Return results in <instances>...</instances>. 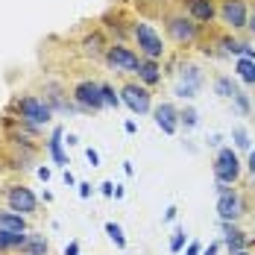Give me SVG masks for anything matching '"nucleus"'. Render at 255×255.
Wrapping results in <instances>:
<instances>
[{"label": "nucleus", "mask_w": 255, "mask_h": 255, "mask_svg": "<svg viewBox=\"0 0 255 255\" xmlns=\"http://www.w3.org/2000/svg\"><path fill=\"white\" fill-rule=\"evenodd\" d=\"M15 112H18V121H21V124H26V127H35V129L53 121V106L47 100L32 97V94L18 97V100H15Z\"/></svg>", "instance_id": "1"}, {"label": "nucleus", "mask_w": 255, "mask_h": 255, "mask_svg": "<svg viewBox=\"0 0 255 255\" xmlns=\"http://www.w3.org/2000/svg\"><path fill=\"white\" fill-rule=\"evenodd\" d=\"M132 38H135V44H138V53L144 56V59H161L164 56V41H161V35L153 29V24H144V21H138V24L132 26Z\"/></svg>", "instance_id": "2"}, {"label": "nucleus", "mask_w": 255, "mask_h": 255, "mask_svg": "<svg viewBox=\"0 0 255 255\" xmlns=\"http://www.w3.org/2000/svg\"><path fill=\"white\" fill-rule=\"evenodd\" d=\"M71 100L79 106V112H100L106 109V100H103V82H94V79H82L74 85L71 91Z\"/></svg>", "instance_id": "3"}, {"label": "nucleus", "mask_w": 255, "mask_h": 255, "mask_svg": "<svg viewBox=\"0 0 255 255\" xmlns=\"http://www.w3.org/2000/svg\"><path fill=\"white\" fill-rule=\"evenodd\" d=\"M103 59L109 62V68L124 71V74H138V68H141V56L127 44H109Z\"/></svg>", "instance_id": "4"}, {"label": "nucleus", "mask_w": 255, "mask_h": 255, "mask_svg": "<svg viewBox=\"0 0 255 255\" xmlns=\"http://www.w3.org/2000/svg\"><path fill=\"white\" fill-rule=\"evenodd\" d=\"M214 179L217 182H226V185H235L241 179V158L232 147H220L217 150V158H214Z\"/></svg>", "instance_id": "5"}, {"label": "nucleus", "mask_w": 255, "mask_h": 255, "mask_svg": "<svg viewBox=\"0 0 255 255\" xmlns=\"http://www.w3.org/2000/svg\"><path fill=\"white\" fill-rule=\"evenodd\" d=\"M6 205H9V211H18L24 217H32L35 208H38V197L26 185H9L6 188Z\"/></svg>", "instance_id": "6"}, {"label": "nucleus", "mask_w": 255, "mask_h": 255, "mask_svg": "<svg viewBox=\"0 0 255 255\" xmlns=\"http://www.w3.org/2000/svg\"><path fill=\"white\" fill-rule=\"evenodd\" d=\"M200 85H203V71H200L197 65L185 62V65L179 68L176 97H182V100H194V97H197V91H200Z\"/></svg>", "instance_id": "7"}, {"label": "nucleus", "mask_w": 255, "mask_h": 255, "mask_svg": "<svg viewBox=\"0 0 255 255\" xmlns=\"http://www.w3.org/2000/svg\"><path fill=\"white\" fill-rule=\"evenodd\" d=\"M167 32L176 44H191V41H197L200 29H197V21L191 15H170L167 18Z\"/></svg>", "instance_id": "8"}, {"label": "nucleus", "mask_w": 255, "mask_h": 255, "mask_svg": "<svg viewBox=\"0 0 255 255\" xmlns=\"http://www.w3.org/2000/svg\"><path fill=\"white\" fill-rule=\"evenodd\" d=\"M121 100L127 103L129 112H135V115H147V112L153 109V97H150L147 85H135V82L124 85V91H121Z\"/></svg>", "instance_id": "9"}, {"label": "nucleus", "mask_w": 255, "mask_h": 255, "mask_svg": "<svg viewBox=\"0 0 255 255\" xmlns=\"http://www.w3.org/2000/svg\"><path fill=\"white\" fill-rule=\"evenodd\" d=\"M244 211H247L244 197H241L235 188H229L226 194H220V197H217V214H220V220H223V223H235Z\"/></svg>", "instance_id": "10"}, {"label": "nucleus", "mask_w": 255, "mask_h": 255, "mask_svg": "<svg viewBox=\"0 0 255 255\" xmlns=\"http://www.w3.org/2000/svg\"><path fill=\"white\" fill-rule=\"evenodd\" d=\"M220 18H223V24L232 26V29H244V26H247V18H250L247 3H244V0H223Z\"/></svg>", "instance_id": "11"}, {"label": "nucleus", "mask_w": 255, "mask_h": 255, "mask_svg": "<svg viewBox=\"0 0 255 255\" xmlns=\"http://www.w3.org/2000/svg\"><path fill=\"white\" fill-rule=\"evenodd\" d=\"M153 118H155V127L161 129L164 135H176L179 129V112L173 103H161L153 109Z\"/></svg>", "instance_id": "12"}, {"label": "nucleus", "mask_w": 255, "mask_h": 255, "mask_svg": "<svg viewBox=\"0 0 255 255\" xmlns=\"http://www.w3.org/2000/svg\"><path fill=\"white\" fill-rule=\"evenodd\" d=\"M62 144H65V132H62V127H56V129L50 132L47 150H50V158L59 164V167H68V164H71V158L65 155V147H62Z\"/></svg>", "instance_id": "13"}, {"label": "nucleus", "mask_w": 255, "mask_h": 255, "mask_svg": "<svg viewBox=\"0 0 255 255\" xmlns=\"http://www.w3.org/2000/svg\"><path fill=\"white\" fill-rule=\"evenodd\" d=\"M44 100L53 106V112H74V109H79L77 103H68L62 97V88H59L56 82H47V85H44Z\"/></svg>", "instance_id": "14"}, {"label": "nucleus", "mask_w": 255, "mask_h": 255, "mask_svg": "<svg viewBox=\"0 0 255 255\" xmlns=\"http://www.w3.org/2000/svg\"><path fill=\"white\" fill-rule=\"evenodd\" d=\"M188 15H191L194 21H203V24H208V21L217 15L214 0H188Z\"/></svg>", "instance_id": "15"}, {"label": "nucleus", "mask_w": 255, "mask_h": 255, "mask_svg": "<svg viewBox=\"0 0 255 255\" xmlns=\"http://www.w3.org/2000/svg\"><path fill=\"white\" fill-rule=\"evenodd\" d=\"M26 241H29V232H9V229H0V253L24 250Z\"/></svg>", "instance_id": "16"}, {"label": "nucleus", "mask_w": 255, "mask_h": 255, "mask_svg": "<svg viewBox=\"0 0 255 255\" xmlns=\"http://www.w3.org/2000/svg\"><path fill=\"white\" fill-rule=\"evenodd\" d=\"M223 241H226V250L232 255L241 253V250H247V235L238 229L235 223H223Z\"/></svg>", "instance_id": "17"}, {"label": "nucleus", "mask_w": 255, "mask_h": 255, "mask_svg": "<svg viewBox=\"0 0 255 255\" xmlns=\"http://www.w3.org/2000/svg\"><path fill=\"white\" fill-rule=\"evenodd\" d=\"M138 79L147 85V88H153L161 82V71H158V62L155 59H141V68H138Z\"/></svg>", "instance_id": "18"}, {"label": "nucleus", "mask_w": 255, "mask_h": 255, "mask_svg": "<svg viewBox=\"0 0 255 255\" xmlns=\"http://www.w3.org/2000/svg\"><path fill=\"white\" fill-rule=\"evenodd\" d=\"M0 229L9 232H26V217L18 211H0Z\"/></svg>", "instance_id": "19"}, {"label": "nucleus", "mask_w": 255, "mask_h": 255, "mask_svg": "<svg viewBox=\"0 0 255 255\" xmlns=\"http://www.w3.org/2000/svg\"><path fill=\"white\" fill-rule=\"evenodd\" d=\"M21 253L24 255H47L50 253V244H47L44 235H32V232H29V241H26V247Z\"/></svg>", "instance_id": "20"}, {"label": "nucleus", "mask_w": 255, "mask_h": 255, "mask_svg": "<svg viewBox=\"0 0 255 255\" xmlns=\"http://www.w3.org/2000/svg\"><path fill=\"white\" fill-rule=\"evenodd\" d=\"M235 74L244 79L247 85H255V59L241 56V59H238V65H235Z\"/></svg>", "instance_id": "21"}, {"label": "nucleus", "mask_w": 255, "mask_h": 255, "mask_svg": "<svg viewBox=\"0 0 255 255\" xmlns=\"http://www.w3.org/2000/svg\"><path fill=\"white\" fill-rule=\"evenodd\" d=\"M214 94H217V97H226V100H232V97L238 94L235 79H232V77H217V79H214Z\"/></svg>", "instance_id": "22"}, {"label": "nucleus", "mask_w": 255, "mask_h": 255, "mask_svg": "<svg viewBox=\"0 0 255 255\" xmlns=\"http://www.w3.org/2000/svg\"><path fill=\"white\" fill-rule=\"evenodd\" d=\"M82 50L88 53V56H94V59H100V56H106V47H103V38L94 32V35H88L85 41H82Z\"/></svg>", "instance_id": "23"}, {"label": "nucleus", "mask_w": 255, "mask_h": 255, "mask_svg": "<svg viewBox=\"0 0 255 255\" xmlns=\"http://www.w3.org/2000/svg\"><path fill=\"white\" fill-rule=\"evenodd\" d=\"M106 235L112 238V244H115L118 250H127V235H124V229H121L115 220H109V223H106Z\"/></svg>", "instance_id": "24"}, {"label": "nucleus", "mask_w": 255, "mask_h": 255, "mask_svg": "<svg viewBox=\"0 0 255 255\" xmlns=\"http://www.w3.org/2000/svg\"><path fill=\"white\" fill-rule=\"evenodd\" d=\"M197 124H200V115H197V109H191V106H188V109H182V112H179V127L194 129Z\"/></svg>", "instance_id": "25"}, {"label": "nucleus", "mask_w": 255, "mask_h": 255, "mask_svg": "<svg viewBox=\"0 0 255 255\" xmlns=\"http://www.w3.org/2000/svg\"><path fill=\"white\" fill-rule=\"evenodd\" d=\"M232 141H235V147H238V150H250V135H247V129H244V127L232 129Z\"/></svg>", "instance_id": "26"}, {"label": "nucleus", "mask_w": 255, "mask_h": 255, "mask_svg": "<svg viewBox=\"0 0 255 255\" xmlns=\"http://www.w3.org/2000/svg\"><path fill=\"white\" fill-rule=\"evenodd\" d=\"M185 226H176L173 235H170V253H182V247H185Z\"/></svg>", "instance_id": "27"}, {"label": "nucleus", "mask_w": 255, "mask_h": 255, "mask_svg": "<svg viewBox=\"0 0 255 255\" xmlns=\"http://www.w3.org/2000/svg\"><path fill=\"white\" fill-rule=\"evenodd\" d=\"M103 100H106V106H109V109H118V106L124 103L118 94H115V88H112V85H106V82H103Z\"/></svg>", "instance_id": "28"}, {"label": "nucleus", "mask_w": 255, "mask_h": 255, "mask_svg": "<svg viewBox=\"0 0 255 255\" xmlns=\"http://www.w3.org/2000/svg\"><path fill=\"white\" fill-rule=\"evenodd\" d=\"M232 100H235V109H238L241 115H247V112H250V97H247V91H241V88H238V94H235Z\"/></svg>", "instance_id": "29"}, {"label": "nucleus", "mask_w": 255, "mask_h": 255, "mask_svg": "<svg viewBox=\"0 0 255 255\" xmlns=\"http://www.w3.org/2000/svg\"><path fill=\"white\" fill-rule=\"evenodd\" d=\"M85 158H88V164H91V167H100V153H97V150H91V147H88V150H85Z\"/></svg>", "instance_id": "30"}, {"label": "nucleus", "mask_w": 255, "mask_h": 255, "mask_svg": "<svg viewBox=\"0 0 255 255\" xmlns=\"http://www.w3.org/2000/svg\"><path fill=\"white\" fill-rule=\"evenodd\" d=\"M77 188H79V200H88V197H91V191H94L88 182H79Z\"/></svg>", "instance_id": "31"}, {"label": "nucleus", "mask_w": 255, "mask_h": 255, "mask_svg": "<svg viewBox=\"0 0 255 255\" xmlns=\"http://www.w3.org/2000/svg\"><path fill=\"white\" fill-rule=\"evenodd\" d=\"M100 194H103V197H115V182H103Z\"/></svg>", "instance_id": "32"}, {"label": "nucleus", "mask_w": 255, "mask_h": 255, "mask_svg": "<svg viewBox=\"0 0 255 255\" xmlns=\"http://www.w3.org/2000/svg\"><path fill=\"white\" fill-rule=\"evenodd\" d=\"M185 255H203V244H188V250H185Z\"/></svg>", "instance_id": "33"}, {"label": "nucleus", "mask_w": 255, "mask_h": 255, "mask_svg": "<svg viewBox=\"0 0 255 255\" xmlns=\"http://www.w3.org/2000/svg\"><path fill=\"white\" fill-rule=\"evenodd\" d=\"M65 255H79V244L77 241H71V244L65 247Z\"/></svg>", "instance_id": "34"}, {"label": "nucleus", "mask_w": 255, "mask_h": 255, "mask_svg": "<svg viewBox=\"0 0 255 255\" xmlns=\"http://www.w3.org/2000/svg\"><path fill=\"white\" fill-rule=\"evenodd\" d=\"M217 253H220V244H208L203 250V255H217Z\"/></svg>", "instance_id": "35"}, {"label": "nucleus", "mask_w": 255, "mask_h": 255, "mask_svg": "<svg viewBox=\"0 0 255 255\" xmlns=\"http://www.w3.org/2000/svg\"><path fill=\"white\" fill-rule=\"evenodd\" d=\"M176 205H170V208H167V211H164V220H167V223H170V220H173V217H176Z\"/></svg>", "instance_id": "36"}, {"label": "nucleus", "mask_w": 255, "mask_h": 255, "mask_svg": "<svg viewBox=\"0 0 255 255\" xmlns=\"http://www.w3.org/2000/svg\"><path fill=\"white\" fill-rule=\"evenodd\" d=\"M124 129H127V135H135V132H138V127H135V121H127V124H124Z\"/></svg>", "instance_id": "37"}, {"label": "nucleus", "mask_w": 255, "mask_h": 255, "mask_svg": "<svg viewBox=\"0 0 255 255\" xmlns=\"http://www.w3.org/2000/svg\"><path fill=\"white\" fill-rule=\"evenodd\" d=\"M247 167L253 170V176H255V150H250V161H247Z\"/></svg>", "instance_id": "38"}, {"label": "nucleus", "mask_w": 255, "mask_h": 255, "mask_svg": "<svg viewBox=\"0 0 255 255\" xmlns=\"http://www.w3.org/2000/svg\"><path fill=\"white\" fill-rule=\"evenodd\" d=\"M247 26H250V32L255 35V12H250V18H247Z\"/></svg>", "instance_id": "39"}, {"label": "nucleus", "mask_w": 255, "mask_h": 255, "mask_svg": "<svg viewBox=\"0 0 255 255\" xmlns=\"http://www.w3.org/2000/svg\"><path fill=\"white\" fill-rule=\"evenodd\" d=\"M38 176L47 182V179H50V167H38Z\"/></svg>", "instance_id": "40"}, {"label": "nucleus", "mask_w": 255, "mask_h": 255, "mask_svg": "<svg viewBox=\"0 0 255 255\" xmlns=\"http://www.w3.org/2000/svg\"><path fill=\"white\" fill-rule=\"evenodd\" d=\"M65 185H77V179H74V173H71V170H65Z\"/></svg>", "instance_id": "41"}, {"label": "nucleus", "mask_w": 255, "mask_h": 255, "mask_svg": "<svg viewBox=\"0 0 255 255\" xmlns=\"http://www.w3.org/2000/svg\"><path fill=\"white\" fill-rule=\"evenodd\" d=\"M74 144H79V138L74 135V132H68V147H74Z\"/></svg>", "instance_id": "42"}, {"label": "nucleus", "mask_w": 255, "mask_h": 255, "mask_svg": "<svg viewBox=\"0 0 255 255\" xmlns=\"http://www.w3.org/2000/svg\"><path fill=\"white\" fill-rule=\"evenodd\" d=\"M124 173H127V176H132V173H135V170H132V161H124Z\"/></svg>", "instance_id": "43"}, {"label": "nucleus", "mask_w": 255, "mask_h": 255, "mask_svg": "<svg viewBox=\"0 0 255 255\" xmlns=\"http://www.w3.org/2000/svg\"><path fill=\"white\" fill-rule=\"evenodd\" d=\"M235 255H253V253H247V250H241V253H235Z\"/></svg>", "instance_id": "44"}, {"label": "nucleus", "mask_w": 255, "mask_h": 255, "mask_svg": "<svg viewBox=\"0 0 255 255\" xmlns=\"http://www.w3.org/2000/svg\"><path fill=\"white\" fill-rule=\"evenodd\" d=\"M253 188H255V176H253Z\"/></svg>", "instance_id": "45"}]
</instances>
